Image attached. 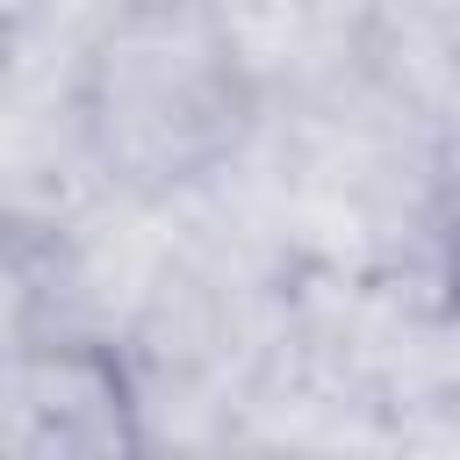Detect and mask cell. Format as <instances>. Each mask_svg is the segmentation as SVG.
<instances>
[{"instance_id":"obj_2","label":"cell","mask_w":460,"mask_h":460,"mask_svg":"<svg viewBox=\"0 0 460 460\" xmlns=\"http://www.w3.org/2000/svg\"><path fill=\"white\" fill-rule=\"evenodd\" d=\"M0 446L7 453H129L137 388L101 338H22L0 352Z\"/></svg>"},{"instance_id":"obj_1","label":"cell","mask_w":460,"mask_h":460,"mask_svg":"<svg viewBox=\"0 0 460 460\" xmlns=\"http://www.w3.org/2000/svg\"><path fill=\"white\" fill-rule=\"evenodd\" d=\"M259 108V65L216 0H115L65 86L79 158L129 201H172L230 172Z\"/></svg>"}]
</instances>
